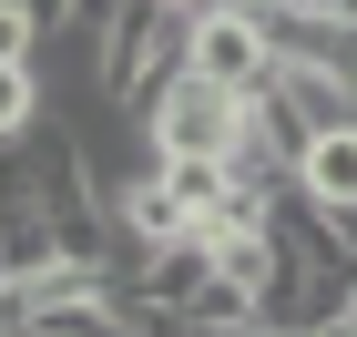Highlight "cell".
Segmentation results:
<instances>
[{
  "label": "cell",
  "mask_w": 357,
  "mask_h": 337,
  "mask_svg": "<svg viewBox=\"0 0 357 337\" xmlns=\"http://www.w3.org/2000/svg\"><path fill=\"white\" fill-rule=\"evenodd\" d=\"M143 143H153V164H225L245 143V92H215L184 72L143 103Z\"/></svg>",
  "instance_id": "obj_1"
},
{
  "label": "cell",
  "mask_w": 357,
  "mask_h": 337,
  "mask_svg": "<svg viewBox=\"0 0 357 337\" xmlns=\"http://www.w3.org/2000/svg\"><path fill=\"white\" fill-rule=\"evenodd\" d=\"M184 41H194V10H153V0H133V10L102 31V92H112L123 112H143L164 82H184Z\"/></svg>",
  "instance_id": "obj_2"
},
{
  "label": "cell",
  "mask_w": 357,
  "mask_h": 337,
  "mask_svg": "<svg viewBox=\"0 0 357 337\" xmlns=\"http://www.w3.org/2000/svg\"><path fill=\"white\" fill-rule=\"evenodd\" d=\"M184 72L255 103L266 72H275V31L255 21V10H235V0H204V10H194V41H184Z\"/></svg>",
  "instance_id": "obj_3"
},
{
  "label": "cell",
  "mask_w": 357,
  "mask_h": 337,
  "mask_svg": "<svg viewBox=\"0 0 357 337\" xmlns=\"http://www.w3.org/2000/svg\"><path fill=\"white\" fill-rule=\"evenodd\" d=\"M296 195L317 215H357V123H327V133L296 153Z\"/></svg>",
  "instance_id": "obj_4"
},
{
  "label": "cell",
  "mask_w": 357,
  "mask_h": 337,
  "mask_svg": "<svg viewBox=\"0 0 357 337\" xmlns=\"http://www.w3.org/2000/svg\"><path fill=\"white\" fill-rule=\"evenodd\" d=\"M275 266H286V255H275V235H266V225H255V235H215V276H235V286H255V297H266V286H275Z\"/></svg>",
  "instance_id": "obj_5"
},
{
  "label": "cell",
  "mask_w": 357,
  "mask_h": 337,
  "mask_svg": "<svg viewBox=\"0 0 357 337\" xmlns=\"http://www.w3.org/2000/svg\"><path fill=\"white\" fill-rule=\"evenodd\" d=\"M31 123H41V72H10V61H0V143L31 133Z\"/></svg>",
  "instance_id": "obj_6"
},
{
  "label": "cell",
  "mask_w": 357,
  "mask_h": 337,
  "mask_svg": "<svg viewBox=\"0 0 357 337\" xmlns=\"http://www.w3.org/2000/svg\"><path fill=\"white\" fill-rule=\"evenodd\" d=\"M0 61H10V72H31V61H41V21H31L21 0H0Z\"/></svg>",
  "instance_id": "obj_7"
},
{
  "label": "cell",
  "mask_w": 357,
  "mask_h": 337,
  "mask_svg": "<svg viewBox=\"0 0 357 337\" xmlns=\"http://www.w3.org/2000/svg\"><path fill=\"white\" fill-rule=\"evenodd\" d=\"M164 184L194 204V225H204V215H215V195H225V164H164Z\"/></svg>",
  "instance_id": "obj_8"
},
{
  "label": "cell",
  "mask_w": 357,
  "mask_h": 337,
  "mask_svg": "<svg viewBox=\"0 0 357 337\" xmlns=\"http://www.w3.org/2000/svg\"><path fill=\"white\" fill-rule=\"evenodd\" d=\"M21 10H31L41 31H61V21H72V0H21Z\"/></svg>",
  "instance_id": "obj_9"
},
{
  "label": "cell",
  "mask_w": 357,
  "mask_h": 337,
  "mask_svg": "<svg viewBox=\"0 0 357 337\" xmlns=\"http://www.w3.org/2000/svg\"><path fill=\"white\" fill-rule=\"evenodd\" d=\"M235 10H255V21H275V10H306V0H235Z\"/></svg>",
  "instance_id": "obj_10"
},
{
  "label": "cell",
  "mask_w": 357,
  "mask_h": 337,
  "mask_svg": "<svg viewBox=\"0 0 357 337\" xmlns=\"http://www.w3.org/2000/svg\"><path fill=\"white\" fill-rule=\"evenodd\" d=\"M235 337H306V327H275V317H255V327H235Z\"/></svg>",
  "instance_id": "obj_11"
},
{
  "label": "cell",
  "mask_w": 357,
  "mask_h": 337,
  "mask_svg": "<svg viewBox=\"0 0 357 337\" xmlns=\"http://www.w3.org/2000/svg\"><path fill=\"white\" fill-rule=\"evenodd\" d=\"M317 10H327V21H357V0H317Z\"/></svg>",
  "instance_id": "obj_12"
},
{
  "label": "cell",
  "mask_w": 357,
  "mask_h": 337,
  "mask_svg": "<svg viewBox=\"0 0 357 337\" xmlns=\"http://www.w3.org/2000/svg\"><path fill=\"white\" fill-rule=\"evenodd\" d=\"M306 337H357V327H347V317H327V327H306Z\"/></svg>",
  "instance_id": "obj_13"
},
{
  "label": "cell",
  "mask_w": 357,
  "mask_h": 337,
  "mask_svg": "<svg viewBox=\"0 0 357 337\" xmlns=\"http://www.w3.org/2000/svg\"><path fill=\"white\" fill-rule=\"evenodd\" d=\"M337 317H347V327H357V276H347V307H337Z\"/></svg>",
  "instance_id": "obj_14"
},
{
  "label": "cell",
  "mask_w": 357,
  "mask_h": 337,
  "mask_svg": "<svg viewBox=\"0 0 357 337\" xmlns=\"http://www.w3.org/2000/svg\"><path fill=\"white\" fill-rule=\"evenodd\" d=\"M153 10H204V0H153Z\"/></svg>",
  "instance_id": "obj_15"
}]
</instances>
